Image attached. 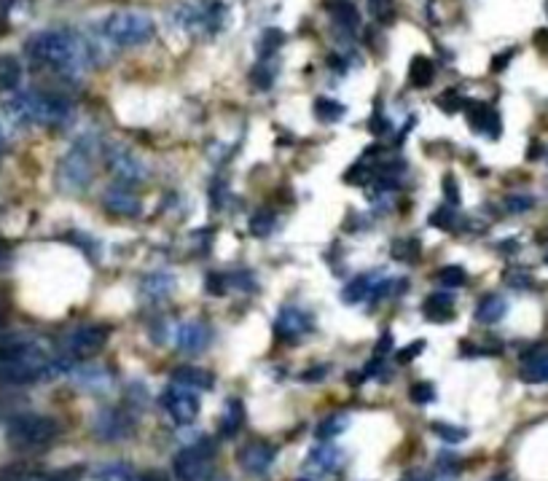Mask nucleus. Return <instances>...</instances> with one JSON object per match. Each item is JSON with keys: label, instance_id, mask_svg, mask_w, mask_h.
Returning a JSON list of instances; mask_svg holds the SVG:
<instances>
[{"label": "nucleus", "instance_id": "47", "mask_svg": "<svg viewBox=\"0 0 548 481\" xmlns=\"http://www.w3.org/2000/svg\"><path fill=\"white\" fill-rule=\"evenodd\" d=\"M443 191H446V197H449V205H457V202H460V188H457L454 175H446V177H443Z\"/></svg>", "mask_w": 548, "mask_h": 481}, {"label": "nucleus", "instance_id": "19", "mask_svg": "<svg viewBox=\"0 0 548 481\" xmlns=\"http://www.w3.org/2000/svg\"><path fill=\"white\" fill-rule=\"evenodd\" d=\"M377 277H380V272H365V274H357L355 280H349V282L344 285V291H341V302H344V304L369 302L372 294H374V285L380 282Z\"/></svg>", "mask_w": 548, "mask_h": 481}, {"label": "nucleus", "instance_id": "5", "mask_svg": "<svg viewBox=\"0 0 548 481\" xmlns=\"http://www.w3.org/2000/svg\"><path fill=\"white\" fill-rule=\"evenodd\" d=\"M98 140L86 135L81 138L57 164V185L67 194H81L91 183V159H95Z\"/></svg>", "mask_w": 548, "mask_h": 481}, {"label": "nucleus", "instance_id": "44", "mask_svg": "<svg viewBox=\"0 0 548 481\" xmlns=\"http://www.w3.org/2000/svg\"><path fill=\"white\" fill-rule=\"evenodd\" d=\"M438 106H441V111L451 114L457 108H466V100H460V94H457V91H446V94H441V98H438Z\"/></svg>", "mask_w": 548, "mask_h": 481}, {"label": "nucleus", "instance_id": "31", "mask_svg": "<svg viewBox=\"0 0 548 481\" xmlns=\"http://www.w3.org/2000/svg\"><path fill=\"white\" fill-rule=\"evenodd\" d=\"M242 420H245L242 401H237V398L229 401V404H226V412H223V417H221V433H223V436H234V433L239 430Z\"/></svg>", "mask_w": 548, "mask_h": 481}, {"label": "nucleus", "instance_id": "4", "mask_svg": "<svg viewBox=\"0 0 548 481\" xmlns=\"http://www.w3.org/2000/svg\"><path fill=\"white\" fill-rule=\"evenodd\" d=\"M100 33L108 43L129 49V46H143L148 41H153L156 35V22L151 14L145 12H114L103 20Z\"/></svg>", "mask_w": 548, "mask_h": 481}, {"label": "nucleus", "instance_id": "16", "mask_svg": "<svg viewBox=\"0 0 548 481\" xmlns=\"http://www.w3.org/2000/svg\"><path fill=\"white\" fill-rule=\"evenodd\" d=\"M466 116L471 122V127L479 132V135H487V138H500V116L495 108L484 106V103H466Z\"/></svg>", "mask_w": 548, "mask_h": 481}, {"label": "nucleus", "instance_id": "3", "mask_svg": "<svg viewBox=\"0 0 548 481\" xmlns=\"http://www.w3.org/2000/svg\"><path fill=\"white\" fill-rule=\"evenodd\" d=\"M229 9L221 0H180V4L169 6L167 17L172 20L175 28L183 33H210L215 35L226 25Z\"/></svg>", "mask_w": 548, "mask_h": 481}, {"label": "nucleus", "instance_id": "34", "mask_svg": "<svg viewBox=\"0 0 548 481\" xmlns=\"http://www.w3.org/2000/svg\"><path fill=\"white\" fill-rule=\"evenodd\" d=\"M274 224H278V218H274L271 210H258L255 216H250V234L258 237V240H266L274 229Z\"/></svg>", "mask_w": 548, "mask_h": 481}, {"label": "nucleus", "instance_id": "45", "mask_svg": "<svg viewBox=\"0 0 548 481\" xmlns=\"http://www.w3.org/2000/svg\"><path fill=\"white\" fill-rule=\"evenodd\" d=\"M425 344H427V342H422V339L411 342V344H409L406 350H401V352H398V360H401V363H409V360H414V358H417V355H419V352L425 350Z\"/></svg>", "mask_w": 548, "mask_h": 481}, {"label": "nucleus", "instance_id": "38", "mask_svg": "<svg viewBox=\"0 0 548 481\" xmlns=\"http://www.w3.org/2000/svg\"><path fill=\"white\" fill-rule=\"evenodd\" d=\"M30 478H33V473H30V465H25V462L0 468V481H30Z\"/></svg>", "mask_w": 548, "mask_h": 481}, {"label": "nucleus", "instance_id": "35", "mask_svg": "<svg viewBox=\"0 0 548 481\" xmlns=\"http://www.w3.org/2000/svg\"><path fill=\"white\" fill-rule=\"evenodd\" d=\"M430 430L441 438V441H446V444H460V441H466L468 438V430L466 428H460V425H451V422H430Z\"/></svg>", "mask_w": 548, "mask_h": 481}, {"label": "nucleus", "instance_id": "1", "mask_svg": "<svg viewBox=\"0 0 548 481\" xmlns=\"http://www.w3.org/2000/svg\"><path fill=\"white\" fill-rule=\"evenodd\" d=\"M25 51L33 62L46 65L62 75H81L83 67L91 62V46L67 28L41 30L27 38Z\"/></svg>", "mask_w": 548, "mask_h": 481}, {"label": "nucleus", "instance_id": "33", "mask_svg": "<svg viewBox=\"0 0 548 481\" xmlns=\"http://www.w3.org/2000/svg\"><path fill=\"white\" fill-rule=\"evenodd\" d=\"M274 75H278V67H271V59H258V65L250 73V83L261 91H266L274 83Z\"/></svg>", "mask_w": 548, "mask_h": 481}, {"label": "nucleus", "instance_id": "32", "mask_svg": "<svg viewBox=\"0 0 548 481\" xmlns=\"http://www.w3.org/2000/svg\"><path fill=\"white\" fill-rule=\"evenodd\" d=\"M344 114H347V108H344L339 100H331V98H317V100H315V116H317L320 122H325V124L339 122Z\"/></svg>", "mask_w": 548, "mask_h": 481}, {"label": "nucleus", "instance_id": "25", "mask_svg": "<svg viewBox=\"0 0 548 481\" xmlns=\"http://www.w3.org/2000/svg\"><path fill=\"white\" fill-rule=\"evenodd\" d=\"M331 17L339 25V30H344L349 35L357 33V28H360V14H357V9L349 4V0H336V4L331 6Z\"/></svg>", "mask_w": 548, "mask_h": 481}, {"label": "nucleus", "instance_id": "14", "mask_svg": "<svg viewBox=\"0 0 548 481\" xmlns=\"http://www.w3.org/2000/svg\"><path fill=\"white\" fill-rule=\"evenodd\" d=\"M274 457H278V449H274L269 441L255 438L239 452V465L253 476H263L269 470V465L274 462Z\"/></svg>", "mask_w": 548, "mask_h": 481}, {"label": "nucleus", "instance_id": "22", "mask_svg": "<svg viewBox=\"0 0 548 481\" xmlns=\"http://www.w3.org/2000/svg\"><path fill=\"white\" fill-rule=\"evenodd\" d=\"M505 312H508V302L503 296H497V294H489L476 307V323L495 326V323H500L505 318Z\"/></svg>", "mask_w": 548, "mask_h": 481}, {"label": "nucleus", "instance_id": "57", "mask_svg": "<svg viewBox=\"0 0 548 481\" xmlns=\"http://www.w3.org/2000/svg\"><path fill=\"white\" fill-rule=\"evenodd\" d=\"M414 481H425V478H414Z\"/></svg>", "mask_w": 548, "mask_h": 481}, {"label": "nucleus", "instance_id": "12", "mask_svg": "<svg viewBox=\"0 0 548 481\" xmlns=\"http://www.w3.org/2000/svg\"><path fill=\"white\" fill-rule=\"evenodd\" d=\"M274 336L278 339H283V342H296V339H301L304 334H309L312 331V315L307 312V310H301V307H294V304H288V307H283L280 310V315L274 318Z\"/></svg>", "mask_w": 548, "mask_h": 481}, {"label": "nucleus", "instance_id": "50", "mask_svg": "<svg viewBox=\"0 0 548 481\" xmlns=\"http://www.w3.org/2000/svg\"><path fill=\"white\" fill-rule=\"evenodd\" d=\"M137 481H169V476L164 473V470H148L143 478H137Z\"/></svg>", "mask_w": 548, "mask_h": 481}, {"label": "nucleus", "instance_id": "30", "mask_svg": "<svg viewBox=\"0 0 548 481\" xmlns=\"http://www.w3.org/2000/svg\"><path fill=\"white\" fill-rule=\"evenodd\" d=\"M286 43V35H283V30H274V28H269L263 35H261V41H258V59H274V54L280 51V46Z\"/></svg>", "mask_w": 548, "mask_h": 481}, {"label": "nucleus", "instance_id": "29", "mask_svg": "<svg viewBox=\"0 0 548 481\" xmlns=\"http://www.w3.org/2000/svg\"><path fill=\"white\" fill-rule=\"evenodd\" d=\"M339 460H341V452L336 449V446H331V444H325V446H315L312 452H309V465L312 468H317V470H333L336 465H339Z\"/></svg>", "mask_w": 548, "mask_h": 481}, {"label": "nucleus", "instance_id": "10", "mask_svg": "<svg viewBox=\"0 0 548 481\" xmlns=\"http://www.w3.org/2000/svg\"><path fill=\"white\" fill-rule=\"evenodd\" d=\"M106 167L111 170L114 177H119L121 183H143L148 180V164L135 156L132 151L121 148V146H114L108 148L106 154Z\"/></svg>", "mask_w": 548, "mask_h": 481}, {"label": "nucleus", "instance_id": "28", "mask_svg": "<svg viewBox=\"0 0 548 481\" xmlns=\"http://www.w3.org/2000/svg\"><path fill=\"white\" fill-rule=\"evenodd\" d=\"M349 428V414H331V417H325L320 425H317V430H315V436L320 438V441H331V438H336V436H341L344 430Z\"/></svg>", "mask_w": 548, "mask_h": 481}, {"label": "nucleus", "instance_id": "15", "mask_svg": "<svg viewBox=\"0 0 548 481\" xmlns=\"http://www.w3.org/2000/svg\"><path fill=\"white\" fill-rule=\"evenodd\" d=\"M70 374L86 393H108L114 388V374L103 366H75Z\"/></svg>", "mask_w": 548, "mask_h": 481}, {"label": "nucleus", "instance_id": "41", "mask_svg": "<svg viewBox=\"0 0 548 481\" xmlns=\"http://www.w3.org/2000/svg\"><path fill=\"white\" fill-rule=\"evenodd\" d=\"M226 282H229L231 288H242V291H253V288H255V274H253V272H234V274L226 277Z\"/></svg>", "mask_w": 548, "mask_h": 481}, {"label": "nucleus", "instance_id": "49", "mask_svg": "<svg viewBox=\"0 0 548 481\" xmlns=\"http://www.w3.org/2000/svg\"><path fill=\"white\" fill-rule=\"evenodd\" d=\"M70 237H75V245H78V248H83V250H89V256H91V258L98 256V248H100V245H98L95 240H89V234H70Z\"/></svg>", "mask_w": 548, "mask_h": 481}, {"label": "nucleus", "instance_id": "54", "mask_svg": "<svg viewBox=\"0 0 548 481\" xmlns=\"http://www.w3.org/2000/svg\"><path fill=\"white\" fill-rule=\"evenodd\" d=\"M0 328H4V307H0Z\"/></svg>", "mask_w": 548, "mask_h": 481}, {"label": "nucleus", "instance_id": "23", "mask_svg": "<svg viewBox=\"0 0 548 481\" xmlns=\"http://www.w3.org/2000/svg\"><path fill=\"white\" fill-rule=\"evenodd\" d=\"M22 86V62L12 54H0V91H17Z\"/></svg>", "mask_w": 548, "mask_h": 481}, {"label": "nucleus", "instance_id": "11", "mask_svg": "<svg viewBox=\"0 0 548 481\" xmlns=\"http://www.w3.org/2000/svg\"><path fill=\"white\" fill-rule=\"evenodd\" d=\"M135 414L132 409H103L95 417V436L100 441H121L132 433Z\"/></svg>", "mask_w": 548, "mask_h": 481}, {"label": "nucleus", "instance_id": "27", "mask_svg": "<svg viewBox=\"0 0 548 481\" xmlns=\"http://www.w3.org/2000/svg\"><path fill=\"white\" fill-rule=\"evenodd\" d=\"M519 376H521V382H527V384H548V352L529 358V360L521 366Z\"/></svg>", "mask_w": 548, "mask_h": 481}, {"label": "nucleus", "instance_id": "56", "mask_svg": "<svg viewBox=\"0 0 548 481\" xmlns=\"http://www.w3.org/2000/svg\"><path fill=\"white\" fill-rule=\"evenodd\" d=\"M299 481H312V478H299Z\"/></svg>", "mask_w": 548, "mask_h": 481}, {"label": "nucleus", "instance_id": "17", "mask_svg": "<svg viewBox=\"0 0 548 481\" xmlns=\"http://www.w3.org/2000/svg\"><path fill=\"white\" fill-rule=\"evenodd\" d=\"M103 208L108 213H114V216H127V218L140 216V200L132 194V191L119 188V185L108 188L106 194H103Z\"/></svg>", "mask_w": 548, "mask_h": 481}, {"label": "nucleus", "instance_id": "36", "mask_svg": "<svg viewBox=\"0 0 548 481\" xmlns=\"http://www.w3.org/2000/svg\"><path fill=\"white\" fill-rule=\"evenodd\" d=\"M435 280H438L441 285H446V288H460V285H466V282H468V274H466V269H463V266L449 264V266H443V269L435 274Z\"/></svg>", "mask_w": 548, "mask_h": 481}, {"label": "nucleus", "instance_id": "13", "mask_svg": "<svg viewBox=\"0 0 548 481\" xmlns=\"http://www.w3.org/2000/svg\"><path fill=\"white\" fill-rule=\"evenodd\" d=\"M207 344H210V331H207L205 323L186 320V323L177 326V334H175L177 352H183V355H200V352L207 350Z\"/></svg>", "mask_w": 548, "mask_h": 481}, {"label": "nucleus", "instance_id": "21", "mask_svg": "<svg viewBox=\"0 0 548 481\" xmlns=\"http://www.w3.org/2000/svg\"><path fill=\"white\" fill-rule=\"evenodd\" d=\"M172 382L183 384V388H192V390H210L215 379L210 371H202L197 366H180L172 371Z\"/></svg>", "mask_w": 548, "mask_h": 481}, {"label": "nucleus", "instance_id": "24", "mask_svg": "<svg viewBox=\"0 0 548 481\" xmlns=\"http://www.w3.org/2000/svg\"><path fill=\"white\" fill-rule=\"evenodd\" d=\"M433 78H435V62L430 57L417 54L409 65V83L414 89H425V86L433 83Z\"/></svg>", "mask_w": 548, "mask_h": 481}, {"label": "nucleus", "instance_id": "20", "mask_svg": "<svg viewBox=\"0 0 548 481\" xmlns=\"http://www.w3.org/2000/svg\"><path fill=\"white\" fill-rule=\"evenodd\" d=\"M422 315L430 320V323H446L454 318V296L446 294V291H438V294H430L422 304Z\"/></svg>", "mask_w": 548, "mask_h": 481}, {"label": "nucleus", "instance_id": "37", "mask_svg": "<svg viewBox=\"0 0 548 481\" xmlns=\"http://www.w3.org/2000/svg\"><path fill=\"white\" fill-rule=\"evenodd\" d=\"M393 258L398 261H417L419 258V240H398L393 245Z\"/></svg>", "mask_w": 548, "mask_h": 481}, {"label": "nucleus", "instance_id": "52", "mask_svg": "<svg viewBox=\"0 0 548 481\" xmlns=\"http://www.w3.org/2000/svg\"><path fill=\"white\" fill-rule=\"evenodd\" d=\"M325 371H328L325 366H323V368H312V371H307L301 379H307V382H309V379H323V376H325Z\"/></svg>", "mask_w": 548, "mask_h": 481}, {"label": "nucleus", "instance_id": "55", "mask_svg": "<svg viewBox=\"0 0 548 481\" xmlns=\"http://www.w3.org/2000/svg\"><path fill=\"white\" fill-rule=\"evenodd\" d=\"M0 151H4V130H0Z\"/></svg>", "mask_w": 548, "mask_h": 481}, {"label": "nucleus", "instance_id": "2", "mask_svg": "<svg viewBox=\"0 0 548 481\" xmlns=\"http://www.w3.org/2000/svg\"><path fill=\"white\" fill-rule=\"evenodd\" d=\"M4 111L14 124H41V127H57L65 124L73 116L70 100L59 98V94H46V91H14L6 100Z\"/></svg>", "mask_w": 548, "mask_h": 481}, {"label": "nucleus", "instance_id": "40", "mask_svg": "<svg viewBox=\"0 0 548 481\" xmlns=\"http://www.w3.org/2000/svg\"><path fill=\"white\" fill-rule=\"evenodd\" d=\"M454 224H457V216H454V210L451 208H438L433 216H430V226H435V229H454Z\"/></svg>", "mask_w": 548, "mask_h": 481}, {"label": "nucleus", "instance_id": "46", "mask_svg": "<svg viewBox=\"0 0 548 481\" xmlns=\"http://www.w3.org/2000/svg\"><path fill=\"white\" fill-rule=\"evenodd\" d=\"M372 14L377 20H388L393 14V0H372Z\"/></svg>", "mask_w": 548, "mask_h": 481}, {"label": "nucleus", "instance_id": "59", "mask_svg": "<svg viewBox=\"0 0 548 481\" xmlns=\"http://www.w3.org/2000/svg\"><path fill=\"white\" fill-rule=\"evenodd\" d=\"M545 9H548V4H545Z\"/></svg>", "mask_w": 548, "mask_h": 481}, {"label": "nucleus", "instance_id": "8", "mask_svg": "<svg viewBox=\"0 0 548 481\" xmlns=\"http://www.w3.org/2000/svg\"><path fill=\"white\" fill-rule=\"evenodd\" d=\"M161 406L172 417L175 425H192L200 417V396L192 388H183V384H169L161 393Z\"/></svg>", "mask_w": 548, "mask_h": 481}, {"label": "nucleus", "instance_id": "26", "mask_svg": "<svg viewBox=\"0 0 548 481\" xmlns=\"http://www.w3.org/2000/svg\"><path fill=\"white\" fill-rule=\"evenodd\" d=\"M95 481H137V473L129 462H106L95 468Z\"/></svg>", "mask_w": 548, "mask_h": 481}, {"label": "nucleus", "instance_id": "6", "mask_svg": "<svg viewBox=\"0 0 548 481\" xmlns=\"http://www.w3.org/2000/svg\"><path fill=\"white\" fill-rule=\"evenodd\" d=\"M59 436V425L46 414H20L9 422V444L17 449H43Z\"/></svg>", "mask_w": 548, "mask_h": 481}, {"label": "nucleus", "instance_id": "18", "mask_svg": "<svg viewBox=\"0 0 548 481\" xmlns=\"http://www.w3.org/2000/svg\"><path fill=\"white\" fill-rule=\"evenodd\" d=\"M172 291H175V274L172 272H151L140 282V294L145 299H151L153 304L164 302Z\"/></svg>", "mask_w": 548, "mask_h": 481}, {"label": "nucleus", "instance_id": "43", "mask_svg": "<svg viewBox=\"0 0 548 481\" xmlns=\"http://www.w3.org/2000/svg\"><path fill=\"white\" fill-rule=\"evenodd\" d=\"M226 288H229V282H226V277L223 274H207L205 277V291L207 294H213V296H223L226 294Z\"/></svg>", "mask_w": 548, "mask_h": 481}, {"label": "nucleus", "instance_id": "9", "mask_svg": "<svg viewBox=\"0 0 548 481\" xmlns=\"http://www.w3.org/2000/svg\"><path fill=\"white\" fill-rule=\"evenodd\" d=\"M111 331L106 326H78L75 331L67 334L65 339V347H67V355L73 360H86V358H95L106 342H108Z\"/></svg>", "mask_w": 548, "mask_h": 481}, {"label": "nucleus", "instance_id": "53", "mask_svg": "<svg viewBox=\"0 0 548 481\" xmlns=\"http://www.w3.org/2000/svg\"><path fill=\"white\" fill-rule=\"evenodd\" d=\"M6 256H9V253H6V245H4V242H0V264H4V261H6Z\"/></svg>", "mask_w": 548, "mask_h": 481}, {"label": "nucleus", "instance_id": "7", "mask_svg": "<svg viewBox=\"0 0 548 481\" xmlns=\"http://www.w3.org/2000/svg\"><path fill=\"white\" fill-rule=\"evenodd\" d=\"M213 441H202L194 446H186L175 454L172 470L177 481H207L210 478V460H213Z\"/></svg>", "mask_w": 548, "mask_h": 481}, {"label": "nucleus", "instance_id": "39", "mask_svg": "<svg viewBox=\"0 0 548 481\" xmlns=\"http://www.w3.org/2000/svg\"><path fill=\"white\" fill-rule=\"evenodd\" d=\"M409 396H411L414 404H422V406H425V404H430V401L435 398V388H433L430 382H417L414 388L409 390Z\"/></svg>", "mask_w": 548, "mask_h": 481}, {"label": "nucleus", "instance_id": "58", "mask_svg": "<svg viewBox=\"0 0 548 481\" xmlns=\"http://www.w3.org/2000/svg\"><path fill=\"white\" fill-rule=\"evenodd\" d=\"M545 264H548V256H545Z\"/></svg>", "mask_w": 548, "mask_h": 481}, {"label": "nucleus", "instance_id": "51", "mask_svg": "<svg viewBox=\"0 0 548 481\" xmlns=\"http://www.w3.org/2000/svg\"><path fill=\"white\" fill-rule=\"evenodd\" d=\"M390 344H393V334L388 331L382 339H380V347H377V355H385V352H390Z\"/></svg>", "mask_w": 548, "mask_h": 481}, {"label": "nucleus", "instance_id": "48", "mask_svg": "<svg viewBox=\"0 0 548 481\" xmlns=\"http://www.w3.org/2000/svg\"><path fill=\"white\" fill-rule=\"evenodd\" d=\"M513 57H516V49H505V51L495 54V57H492V70H495V73L505 70V67H508V62H511Z\"/></svg>", "mask_w": 548, "mask_h": 481}, {"label": "nucleus", "instance_id": "42", "mask_svg": "<svg viewBox=\"0 0 548 481\" xmlns=\"http://www.w3.org/2000/svg\"><path fill=\"white\" fill-rule=\"evenodd\" d=\"M532 205H535V200L527 197V194H511V197L505 200L508 213H527V210H532Z\"/></svg>", "mask_w": 548, "mask_h": 481}]
</instances>
